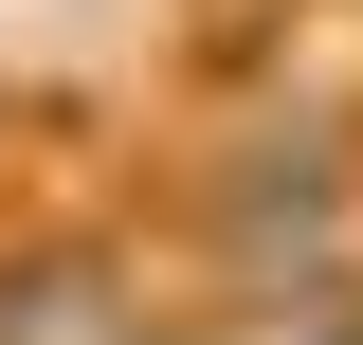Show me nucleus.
Returning a JSON list of instances; mask_svg holds the SVG:
<instances>
[{"mask_svg":"<svg viewBox=\"0 0 363 345\" xmlns=\"http://www.w3.org/2000/svg\"><path fill=\"white\" fill-rule=\"evenodd\" d=\"M128 327H145L128 236H91V218H55V236H0V345H128Z\"/></svg>","mask_w":363,"mask_h":345,"instance_id":"2","label":"nucleus"},{"mask_svg":"<svg viewBox=\"0 0 363 345\" xmlns=\"http://www.w3.org/2000/svg\"><path fill=\"white\" fill-rule=\"evenodd\" d=\"M182 255H200V291H218V309L363 273V109H345V91H309V109L218 128V146H200V182H182Z\"/></svg>","mask_w":363,"mask_h":345,"instance_id":"1","label":"nucleus"},{"mask_svg":"<svg viewBox=\"0 0 363 345\" xmlns=\"http://www.w3.org/2000/svg\"><path fill=\"white\" fill-rule=\"evenodd\" d=\"M128 345H218V327H128Z\"/></svg>","mask_w":363,"mask_h":345,"instance_id":"4","label":"nucleus"},{"mask_svg":"<svg viewBox=\"0 0 363 345\" xmlns=\"http://www.w3.org/2000/svg\"><path fill=\"white\" fill-rule=\"evenodd\" d=\"M218 345H363V273H327V291H255V309H218Z\"/></svg>","mask_w":363,"mask_h":345,"instance_id":"3","label":"nucleus"}]
</instances>
